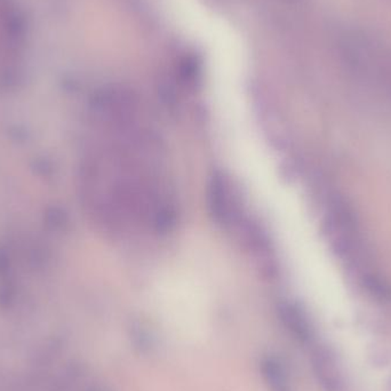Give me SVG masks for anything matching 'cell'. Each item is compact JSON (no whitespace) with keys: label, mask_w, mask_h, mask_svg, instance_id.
Segmentation results:
<instances>
[{"label":"cell","mask_w":391,"mask_h":391,"mask_svg":"<svg viewBox=\"0 0 391 391\" xmlns=\"http://www.w3.org/2000/svg\"><path fill=\"white\" fill-rule=\"evenodd\" d=\"M261 375L270 391H294L288 370L281 360L273 355L262 357L260 363Z\"/></svg>","instance_id":"4"},{"label":"cell","mask_w":391,"mask_h":391,"mask_svg":"<svg viewBox=\"0 0 391 391\" xmlns=\"http://www.w3.org/2000/svg\"><path fill=\"white\" fill-rule=\"evenodd\" d=\"M131 336H132V343L134 344V348L139 350L141 353H146L147 355V353H151L155 348V338H153V336L143 327L133 329Z\"/></svg>","instance_id":"5"},{"label":"cell","mask_w":391,"mask_h":391,"mask_svg":"<svg viewBox=\"0 0 391 391\" xmlns=\"http://www.w3.org/2000/svg\"><path fill=\"white\" fill-rule=\"evenodd\" d=\"M281 318L286 329L301 342H308L314 336L312 323L305 310L294 302H285L279 307Z\"/></svg>","instance_id":"2"},{"label":"cell","mask_w":391,"mask_h":391,"mask_svg":"<svg viewBox=\"0 0 391 391\" xmlns=\"http://www.w3.org/2000/svg\"><path fill=\"white\" fill-rule=\"evenodd\" d=\"M312 366L316 377L327 391H339L341 386L339 370L334 357L325 349L318 348L312 355Z\"/></svg>","instance_id":"3"},{"label":"cell","mask_w":391,"mask_h":391,"mask_svg":"<svg viewBox=\"0 0 391 391\" xmlns=\"http://www.w3.org/2000/svg\"><path fill=\"white\" fill-rule=\"evenodd\" d=\"M207 204L212 218L218 225L225 228L240 225V203L231 182L221 172L213 173L208 181Z\"/></svg>","instance_id":"1"}]
</instances>
